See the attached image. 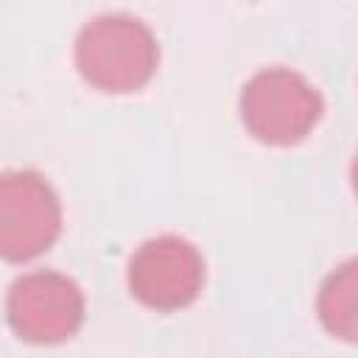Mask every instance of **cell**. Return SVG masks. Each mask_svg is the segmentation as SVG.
Listing matches in <instances>:
<instances>
[{
  "label": "cell",
  "mask_w": 358,
  "mask_h": 358,
  "mask_svg": "<svg viewBox=\"0 0 358 358\" xmlns=\"http://www.w3.org/2000/svg\"><path fill=\"white\" fill-rule=\"evenodd\" d=\"M159 48L145 22L129 14H103L87 22L76 39L81 76L103 92L140 90L157 70Z\"/></svg>",
  "instance_id": "6da1fadb"
},
{
  "label": "cell",
  "mask_w": 358,
  "mask_h": 358,
  "mask_svg": "<svg viewBox=\"0 0 358 358\" xmlns=\"http://www.w3.org/2000/svg\"><path fill=\"white\" fill-rule=\"evenodd\" d=\"M316 87L288 67H268L252 76L241 95L243 126L268 145H294L305 140L322 117Z\"/></svg>",
  "instance_id": "7a4b0ae2"
},
{
  "label": "cell",
  "mask_w": 358,
  "mask_h": 358,
  "mask_svg": "<svg viewBox=\"0 0 358 358\" xmlns=\"http://www.w3.org/2000/svg\"><path fill=\"white\" fill-rule=\"evenodd\" d=\"M62 232V204L34 171L0 173V257L31 260L50 249Z\"/></svg>",
  "instance_id": "3957f363"
},
{
  "label": "cell",
  "mask_w": 358,
  "mask_h": 358,
  "mask_svg": "<svg viewBox=\"0 0 358 358\" xmlns=\"http://www.w3.org/2000/svg\"><path fill=\"white\" fill-rule=\"evenodd\" d=\"M6 313L20 338L34 344H56L81 327L84 294L59 271H28L11 285Z\"/></svg>",
  "instance_id": "277c9868"
},
{
  "label": "cell",
  "mask_w": 358,
  "mask_h": 358,
  "mask_svg": "<svg viewBox=\"0 0 358 358\" xmlns=\"http://www.w3.org/2000/svg\"><path fill=\"white\" fill-rule=\"evenodd\" d=\"M204 282V260L193 243L176 235L145 241L129 263L131 294L154 310H179L190 305Z\"/></svg>",
  "instance_id": "5b68a950"
},
{
  "label": "cell",
  "mask_w": 358,
  "mask_h": 358,
  "mask_svg": "<svg viewBox=\"0 0 358 358\" xmlns=\"http://www.w3.org/2000/svg\"><path fill=\"white\" fill-rule=\"evenodd\" d=\"M355 263L350 260L324 280L319 294V316L324 327L344 341L355 338Z\"/></svg>",
  "instance_id": "8992f818"
}]
</instances>
